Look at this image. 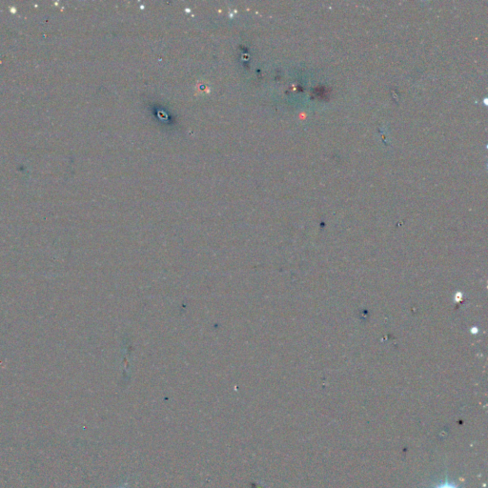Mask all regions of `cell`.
Returning a JSON list of instances; mask_svg holds the SVG:
<instances>
[{
  "mask_svg": "<svg viewBox=\"0 0 488 488\" xmlns=\"http://www.w3.org/2000/svg\"><path fill=\"white\" fill-rule=\"evenodd\" d=\"M431 488H462L457 482H453L451 480H449L448 477L447 475L445 476V478L440 481L438 483L434 484L433 486Z\"/></svg>",
  "mask_w": 488,
  "mask_h": 488,
  "instance_id": "6da1fadb",
  "label": "cell"
},
{
  "mask_svg": "<svg viewBox=\"0 0 488 488\" xmlns=\"http://www.w3.org/2000/svg\"><path fill=\"white\" fill-rule=\"evenodd\" d=\"M121 488H124V487H121Z\"/></svg>",
  "mask_w": 488,
  "mask_h": 488,
  "instance_id": "7a4b0ae2",
  "label": "cell"
}]
</instances>
